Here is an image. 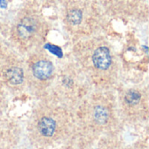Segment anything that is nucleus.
<instances>
[{"label":"nucleus","instance_id":"f257e3e1","mask_svg":"<svg viewBox=\"0 0 149 149\" xmlns=\"http://www.w3.org/2000/svg\"><path fill=\"white\" fill-rule=\"evenodd\" d=\"M93 62L96 68L100 70H107L112 63V57L107 47H99L93 55Z\"/></svg>","mask_w":149,"mask_h":149},{"label":"nucleus","instance_id":"f03ea898","mask_svg":"<svg viewBox=\"0 0 149 149\" xmlns=\"http://www.w3.org/2000/svg\"><path fill=\"white\" fill-rule=\"evenodd\" d=\"M32 72L34 76L38 79H47L52 76L53 72V65L50 61L39 60L33 65Z\"/></svg>","mask_w":149,"mask_h":149},{"label":"nucleus","instance_id":"7ed1b4c3","mask_svg":"<svg viewBox=\"0 0 149 149\" xmlns=\"http://www.w3.org/2000/svg\"><path fill=\"white\" fill-rule=\"evenodd\" d=\"M37 28L36 22L30 17H25L21 20V22L17 26V32L20 38L26 39L30 38L35 31Z\"/></svg>","mask_w":149,"mask_h":149},{"label":"nucleus","instance_id":"20e7f679","mask_svg":"<svg viewBox=\"0 0 149 149\" xmlns=\"http://www.w3.org/2000/svg\"><path fill=\"white\" fill-rule=\"evenodd\" d=\"M38 129H39V132L44 136L51 137L53 135L55 132L56 123L52 119L49 117H44L40 120L38 123Z\"/></svg>","mask_w":149,"mask_h":149},{"label":"nucleus","instance_id":"39448f33","mask_svg":"<svg viewBox=\"0 0 149 149\" xmlns=\"http://www.w3.org/2000/svg\"><path fill=\"white\" fill-rule=\"evenodd\" d=\"M5 79L11 85H19L24 79L23 70L19 67H10L5 72Z\"/></svg>","mask_w":149,"mask_h":149},{"label":"nucleus","instance_id":"423d86ee","mask_svg":"<svg viewBox=\"0 0 149 149\" xmlns=\"http://www.w3.org/2000/svg\"><path fill=\"white\" fill-rule=\"evenodd\" d=\"M93 117L96 122H98L99 124H104L108 119V111L104 107L98 106L94 109Z\"/></svg>","mask_w":149,"mask_h":149},{"label":"nucleus","instance_id":"0eeeda50","mask_svg":"<svg viewBox=\"0 0 149 149\" xmlns=\"http://www.w3.org/2000/svg\"><path fill=\"white\" fill-rule=\"evenodd\" d=\"M67 20L72 24H79L82 21V12L79 10H71L67 13Z\"/></svg>","mask_w":149,"mask_h":149},{"label":"nucleus","instance_id":"6e6552de","mask_svg":"<svg viewBox=\"0 0 149 149\" xmlns=\"http://www.w3.org/2000/svg\"><path fill=\"white\" fill-rule=\"evenodd\" d=\"M125 100L129 105H132V106L137 105L141 100V94L139 92L135 90H130L129 92L127 93L125 96Z\"/></svg>","mask_w":149,"mask_h":149}]
</instances>
